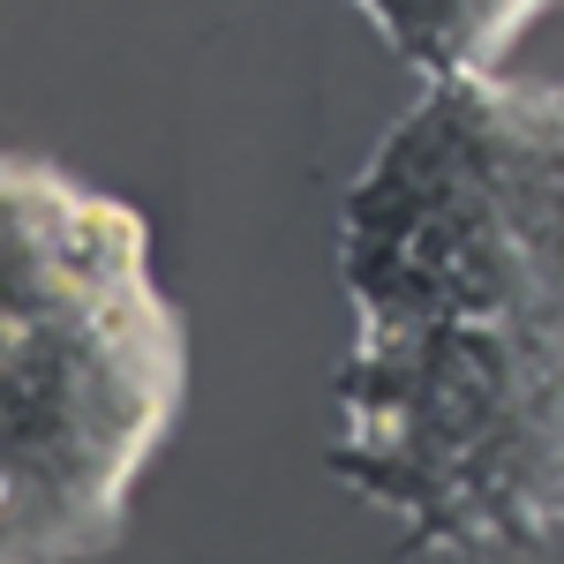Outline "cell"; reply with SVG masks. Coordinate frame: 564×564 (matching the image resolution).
<instances>
[{"mask_svg":"<svg viewBox=\"0 0 564 564\" xmlns=\"http://www.w3.org/2000/svg\"><path fill=\"white\" fill-rule=\"evenodd\" d=\"M354 332L564 316V98L542 76H430L339 204Z\"/></svg>","mask_w":564,"mask_h":564,"instance_id":"obj_3","label":"cell"},{"mask_svg":"<svg viewBox=\"0 0 564 564\" xmlns=\"http://www.w3.org/2000/svg\"><path fill=\"white\" fill-rule=\"evenodd\" d=\"M188 406V324L151 226L53 159L0 151V564H84Z\"/></svg>","mask_w":564,"mask_h":564,"instance_id":"obj_1","label":"cell"},{"mask_svg":"<svg viewBox=\"0 0 564 564\" xmlns=\"http://www.w3.org/2000/svg\"><path fill=\"white\" fill-rule=\"evenodd\" d=\"M332 475L406 527L414 557L557 564L564 316L354 332Z\"/></svg>","mask_w":564,"mask_h":564,"instance_id":"obj_2","label":"cell"},{"mask_svg":"<svg viewBox=\"0 0 564 564\" xmlns=\"http://www.w3.org/2000/svg\"><path fill=\"white\" fill-rule=\"evenodd\" d=\"M414 76L497 68L550 0H354Z\"/></svg>","mask_w":564,"mask_h":564,"instance_id":"obj_4","label":"cell"}]
</instances>
